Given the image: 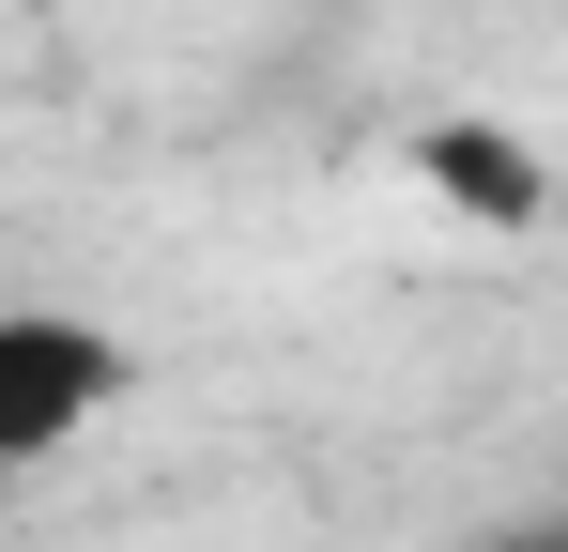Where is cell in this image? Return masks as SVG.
<instances>
[{
    "label": "cell",
    "instance_id": "1",
    "mask_svg": "<svg viewBox=\"0 0 568 552\" xmlns=\"http://www.w3.org/2000/svg\"><path fill=\"white\" fill-rule=\"evenodd\" d=\"M123 384H139V354H123L108 323H78V307H0V476H31V460H62L78 430H108Z\"/></svg>",
    "mask_w": 568,
    "mask_h": 552
},
{
    "label": "cell",
    "instance_id": "3",
    "mask_svg": "<svg viewBox=\"0 0 568 552\" xmlns=\"http://www.w3.org/2000/svg\"><path fill=\"white\" fill-rule=\"evenodd\" d=\"M476 552H568V507H523V522H491Z\"/></svg>",
    "mask_w": 568,
    "mask_h": 552
},
{
    "label": "cell",
    "instance_id": "2",
    "mask_svg": "<svg viewBox=\"0 0 568 552\" xmlns=\"http://www.w3.org/2000/svg\"><path fill=\"white\" fill-rule=\"evenodd\" d=\"M430 184H446L462 215H491V231H523V215L554 200V184H538V154H523L507 123H446V139H430Z\"/></svg>",
    "mask_w": 568,
    "mask_h": 552
}]
</instances>
